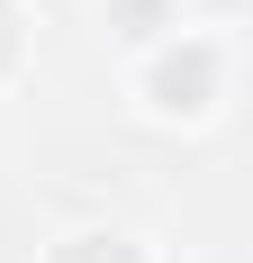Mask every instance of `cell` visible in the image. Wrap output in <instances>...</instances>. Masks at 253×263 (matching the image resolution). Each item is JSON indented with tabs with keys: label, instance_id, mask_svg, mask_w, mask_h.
<instances>
[{
	"label": "cell",
	"instance_id": "1",
	"mask_svg": "<svg viewBox=\"0 0 253 263\" xmlns=\"http://www.w3.org/2000/svg\"><path fill=\"white\" fill-rule=\"evenodd\" d=\"M54 263H136V254H126V236H73Z\"/></svg>",
	"mask_w": 253,
	"mask_h": 263
},
{
	"label": "cell",
	"instance_id": "2",
	"mask_svg": "<svg viewBox=\"0 0 253 263\" xmlns=\"http://www.w3.org/2000/svg\"><path fill=\"white\" fill-rule=\"evenodd\" d=\"M9 46H18V36H9V0H0V64H9Z\"/></svg>",
	"mask_w": 253,
	"mask_h": 263
}]
</instances>
